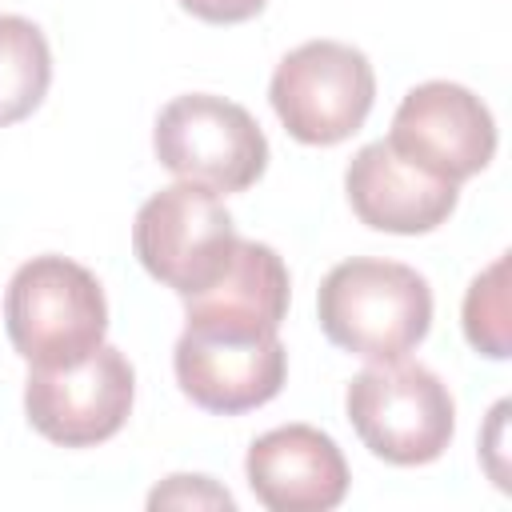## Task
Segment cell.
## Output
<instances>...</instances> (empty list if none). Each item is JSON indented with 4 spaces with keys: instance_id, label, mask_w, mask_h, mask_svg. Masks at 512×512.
I'll use <instances>...</instances> for the list:
<instances>
[{
    "instance_id": "30bf717a",
    "label": "cell",
    "mask_w": 512,
    "mask_h": 512,
    "mask_svg": "<svg viewBox=\"0 0 512 512\" xmlns=\"http://www.w3.org/2000/svg\"><path fill=\"white\" fill-rule=\"evenodd\" d=\"M244 472L268 512H328L348 496L344 452L312 424H280L256 436Z\"/></svg>"
},
{
    "instance_id": "7c38bea8",
    "label": "cell",
    "mask_w": 512,
    "mask_h": 512,
    "mask_svg": "<svg viewBox=\"0 0 512 512\" xmlns=\"http://www.w3.org/2000/svg\"><path fill=\"white\" fill-rule=\"evenodd\" d=\"M288 268L276 248L240 240L228 268L196 296H184V324L228 332H280L288 316Z\"/></svg>"
},
{
    "instance_id": "7a4b0ae2",
    "label": "cell",
    "mask_w": 512,
    "mask_h": 512,
    "mask_svg": "<svg viewBox=\"0 0 512 512\" xmlns=\"http://www.w3.org/2000/svg\"><path fill=\"white\" fill-rule=\"evenodd\" d=\"M4 328L32 368H68L92 356L108 332L100 280L68 256H32L4 292Z\"/></svg>"
},
{
    "instance_id": "8fae6325",
    "label": "cell",
    "mask_w": 512,
    "mask_h": 512,
    "mask_svg": "<svg viewBox=\"0 0 512 512\" xmlns=\"http://www.w3.org/2000/svg\"><path fill=\"white\" fill-rule=\"evenodd\" d=\"M344 192L368 228L396 236L440 228L460 200V184L408 164L388 140H372L348 160Z\"/></svg>"
},
{
    "instance_id": "277c9868",
    "label": "cell",
    "mask_w": 512,
    "mask_h": 512,
    "mask_svg": "<svg viewBox=\"0 0 512 512\" xmlns=\"http://www.w3.org/2000/svg\"><path fill=\"white\" fill-rule=\"evenodd\" d=\"M156 160L192 184L224 192L252 188L268 168V140L252 112L212 92H184L168 100L152 132Z\"/></svg>"
},
{
    "instance_id": "52a82bcc",
    "label": "cell",
    "mask_w": 512,
    "mask_h": 512,
    "mask_svg": "<svg viewBox=\"0 0 512 512\" xmlns=\"http://www.w3.org/2000/svg\"><path fill=\"white\" fill-rule=\"evenodd\" d=\"M136 376L120 348L100 344L68 368H32L24 384L28 424L60 448H92L116 436L132 412Z\"/></svg>"
},
{
    "instance_id": "3957f363",
    "label": "cell",
    "mask_w": 512,
    "mask_h": 512,
    "mask_svg": "<svg viewBox=\"0 0 512 512\" xmlns=\"http://www.w3.org/2000/svg\"><path fill=\"white\" fill-rule=\"evenodd\" d=\"M348 420L364 448L388 464L412 468L436 460L456 432L448 384L412 360H372L348 384Z\"/></svg>"
},
{
    "instance_id": "6da1fadb",
    "label": "cell",
    "mask_w": 512,
    "mask_h": 512,
    "mask_svg": "<svg viewBox=\"0 0 512 512\" xmlns=\"http://www.w3.org/2000/svg\"><path fill=\"white\" fill-rule=\"evenodd\" d=\"M324 336L364 360H400L432 324L428 280L400 260H340L316 296Z\"/></svg>"
},
{
    "instance_id": "5bb4252c",
    "label": "cell",
    "mask_w": 512,
    "mask_h": 512,
    "mask_svg": "<svg viewBox=\"0 0 512 512\" xmlns=\"http://www.w3.org/2000/svg\"><path fill=\"white\" fill-rule=\"evenodd\" d=\"M464 336L488 360H504L512 352V336H508V252L496 256L468 284V292H464Z\"/></svg>"
},
{
    "instance_id": "5b68a950",
    "label": "cell",
    "mask_w": 512,
    "mask_h": 512,
    "mask_svg": "<svg viewBox=\"0 0 512 512\" xmlns=\"http://www.w3.org/2000/svg\"><path fill=\"white\" fill-rule=\"evenodd\" d=\"M236 220L224 200L192 180L152 192L132 224V252L152 280L176 296L204 292L232 256Z\"/></svg>"
},
{
    "instance_id": "2e32d148",
    "label": "cell",
    "mask_w": 512,
    "mask_h": 512,
    "mask_svg": "<svg viewBox=\"0 0 512 512\" xmlns=\"http://www.w3.org/2000/svg\"><path fill=\"white\" fill-rule=\"evenodd\" d=\"M268 0H180L184 12H192L204 24H244L264 12Z\"/></svg>"
},
{
    "instance_id": "9c48e42d",
    "label": "cell",
    "mask_w": 512,
    "mask_h": 512,
    "mask_svg": "<svg viewBox=\"0 0 512 512\" xmlns=\"http://www.w3.org/2000/svg\"><path fill=\"white\" fill-rule=\"evenodd\" d=\"M176 380L204 412L236 416L268 404L288 376V352L276 332H228L184 324L172 352Z\"/></svg>"
},
{
    "instance_id": "8992f818",
    "label": "cell",
    "mask_w": 512,
    "mask_h": 512,
    "mask_svg": "<svg viewBox=\"0 0 512 512\" xmlns=\"http://www.w3.org/2000/svg\"><path fill=\"white\" fill-rule=\"evenodd\" d=\"M268 100L288 136L300 144H340L368 120L376 100V72L352 44L304 40L280 56Z\"/></svg>"
},
{
    "instance_id": "9a60e30c",
    "label": "cell",
    "mask_w": 512,
    "mask_h": 512,
    "mask_svg": "<svg viewBox=\"0 0 512 512\" xmlns=\"http://www.w3.org/2000/svg\"><path fill=\"white\" fill-rule=\"evenodd\" d=\"M148 508H236L232 492L220 488L212 476H168L160 488H152L148 496Z\"/></svg>"
},
{
    "instance_id": "ba28073f",
    "label": "cell",
    "mask_w": 512,
    "mask_h": 512,
    "mask_svg": "<svg viewBox=\"0 0 512 512\" xmlns=\"http://www.w3.org/2000/svg\"><path fill=\"white\" fill-rule=\"evenodd\" d=\"M388 144L416 168L440 180H468L496 152V120L488 104L452 80H424L404 92Z\"/></svg>"
},
{
    "instance_id": "4fadbf2b",
    "label": "cell",
    "mask_w": 512,
    "mask_h": 512,
    "mask_svg": "<svg viewBox=\"0 0 512 512\" xmlns=\"http://www.w3.org/2000/svg\"><path fill=\"white\" fill-rule=\"evenodd\" d=\"M52 80V52L28 16L0 12V128L32 116Z\"/></svg>"
}]
</instances>
